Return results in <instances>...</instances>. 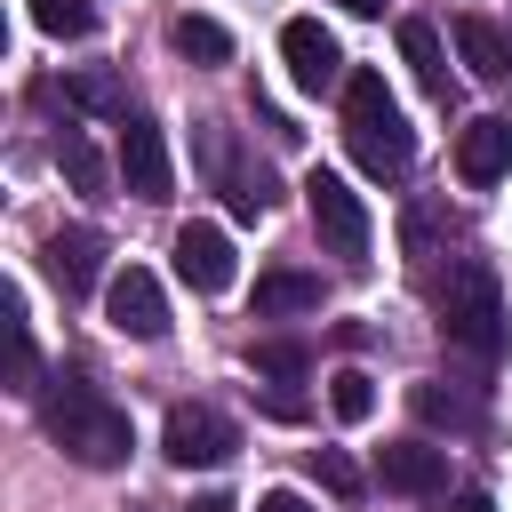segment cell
<instances>
[{
	"label": "cell",
	"instance_id": "8fae6325",
	"mask_svg": "<svg viewBox=\"0 0 512 512\" xmlns=\"http://www.w3.org/2000/svg\"><path fill=\"white\" fill-rule=\"evenodd\" d=\"M48 280L64 288V296H88L96 280H104V240L88 232V224H64V232H48Z\"/></svg>",
	"mask_w": 512,
	"mask_h": 512
},
{
	"label": "cell",
	"instance_id": "4fadbf2b",
	"mask_svg": "<svg viewBox=\"0 0 512 512\" xmlns=\"http://www.w3.org/2000/svg\"><path fill=\"white\" fill-rule=\"evenodd\" d=\"M512 168V120H472L456 136V176L464 184H496Z\"/></svg>",
	"mask_w": 512,
	"mask_h": 512
},
{
	"label": "cell",
	"instance_id": "277c9868",
	"mask_svg": "<svg viewBox=\"0 0 512 512\" xmlns=\"http://www.w3.org/2000/svg\"><path fill=\"white\" fill-rule=\"evenodd\" d=\"M304 208H312V232L328 240V256L368 264V208H360V192H352L344 176L312 168V176H304Z\"/></svg>",
	"mask_w": 512,
	"mask_h": 512
},
{
	"label": "cell",
	"instance_id": "f546056e",
	"mask_svg": "<svg viewBox=\"0 0 512 512\" xmlns=\"http://www.w3.org/2000/svg\"><path fill=\"white\" fill-rule=\"evenodd\" d=\"M448 512H496V504H488V496H456Z\"/></svg>",
	"mask_w": 512,
	"mask_h": 512
},
{
	"label": "cell",
	"instance_id": "603a6c76",
	"mask_svg": "<svg viewBox=\"0 0 512 512\" xmlns=\"http://www.w3.org/2000/svg\"><path fill=\"white\" fill-rule=\"evenodd\" d=\"M328 408H336L344 424H368V416H376V384H368V368H336V376H328Z\"/></svg>",
	"mask_w": 512,
	"mask_h": 512
},
{
	"label": "cell",
	"instance_id": "d6986e66",
	"mask_svg": "<svg viewBox=\"0 0 512 512\" xmlns=\"http://www.w3.org/2000/svg\"><path fill=\"white\" fill-rule=\"evenodd\" d=\"M56 168L72 176V192H104V184H112V168H104V152H96V144H88L80 128H64V136H56Z\"/></svg>",
	"mask_w": 512,
	"mask_h": 512
},
{
	"label": "cell",
	"instance_id": "ffe728a7",
	"mask_svg": "<svg viewBox=\"0 0 512 512\" xmlns=\"http://www.w3.org/2000/svg\"><path fill=\"white\" fill-rule=\"evenodd\" d=\"M320 304V272H264L256 280V312H312Z\"/></svg>",
	"mask_w": 512,
	"mask_h": 512
},
{
	"label": "cell",
	"instance_id": "7402d4cb",
	"mask_svg": "<svg viewBox=\"0 0 512 512\" xmlns=\"http://www.w3.org/2000/svg\"><path fill=\"white\" fill-rule=\"evenodd\" d=\"M176 48H184L192 64H224V56H232V32H224L216 16H176Z\"/></svg>",
	"mask_w": 512,
	"mask_h": 512
},
{
	"label": "cell",
	"instance_id": "9c48e42d",
	"mask_svg": "<svg viewBox=\"0 0 512 512\" xmlns=\"http://www.w3.org/2000/svg\"><path fill=\"white\" fill-rule=\"evenodd\" d=\"M376 480L392 496H448V448H432V440H384L376 448Z\"/></svg>",
	"mask_w": 512,
	"mask_h": 512
},
{
	"label": "cell",
	"instance_id": "cb8c5ba5",
	"mask_svg": "<svg viewBox=\"0 0 512 512\" xmlns=\"http://www.w3.org/2000/svg\"><path fill=\"white\" fill-rule=\"evenodd\" d=\"M24 8H32V24H40V32H56V40H80V32L96 24V8H88V0H24Z\"/></svg>",
	"mask_w": 512,
	"mask_h": 512
},
{
	"label": "cell",
	"instance_id": "ba28073f",
	"mask_svg": "<svg viewBox=\"0 0 512 512\" xmlns=\"http://www.w3.org/2000/svg\"><path fill=\"white\" fill-rule=\"evenodd\" d=\"M120 184L136 192V200H168L176 192V168H168V136L152 128V120H120Z\"/></svg>",
	"mask_w": 512,
	"mask_h": 512
},
{
	"label": "cell",
	"instance_id": "3957f363",
	"mask_svg": "<svg viewBox=\"0 0 512 512\" xmlns=\"http://www.w3.org/2000/svg\"><path fill=\"white\" fill-rule=\"evenodd\" d=\"M344 144H352V160H360L368 176H408L416 136H408V120H400L384 72H344Z\"/></svg>",
	"mask_w": 512,
	"mask_h": 512
},
{
	"label": "cell",
	"instance_id": "30bf717a",
	"mask_svg": "<svg viewBox=\"0 0 512 512\" xmlns=\"http://www.w3.org/2000/svg\"><path fill=\"white\" fill-rule=\"evenodd\" d=\"M200 160H208V176L224 184V208H232V216H248V224H256V216L272 208V176H264V168H240L224 128H200Z\"/></svg>",
	"mask_w": 512,
	"mask_h": 512
},
{
	"label": "cell",
	"instance_id": "83f0119b",
	"mask_svg": "<svg viewBox=\"0 0 512 512\" xmlns=\"http://www.w3.org/2000/svg\"><path fill=\"white\" fill-rule=\"evenodd\" d=\"M184 512H232V496H192Z\"/></svg>",
	"mask_w": 512,
	"mask_h": 512
},
{
	"label": "cell",
	"instance_id": "9a60e30c",
	"mask_svg": "<svg viewBox=\"0 0 512 512\" xmlns=\"http://www.w3.org/2000/svg\"><path fill=\"white\" fill-rule=\"evenodd\" d=\"M456 56L472 64V80H512V32L488 16H456Z\"/></svg>",
	"mask_w": 512,
	"mask_h": 512
},
{
	"label": "cell",
	"instance_id": "5bb4252c",
	"mask_svg": "<svg viewBox=\"0 0 512 512\" xmlns=\"http://www.w3.org/2000/svg\"><path fill=\"white\" fill-rule=\"evenodd\" d=\"M408 408H416L424 424H440V432H480V424H488L480 392H464V384H448V376H424V384L408 392Z\"/></svg>",
	"mask_w": 512,
	"mask_h": 512
},
{
	"label": "cell",
	"instance_id": "f1b7e54d",
	"mask_svg": "<svg viewBox=\"0 0 512 512\" xmlns=\"http://www.w3.org/2000/svg\"><path fill=\"white\" fill-rule=\"evenodd\" d=\"M336 8H352V16H384V0H336Z\"/></svg>",
	"mask_w": 512,
	"mask_h": 512
},
{
	"label": "cell",
	"instance_id": "d4e9b609",
	"mask_svg": "<svg viewBox=\"0 0 512 512\" xmlns=\"http://www.w3.org/2000/svg\"><path fill=\"white\" fill-rule=\"evenodd\" d=\"M64 96H72L80 112H120V104H128L112 72H72V80H64Z\"/></svg>",
	"mask_w": 512,
	"mask_h": 512
},
{
	"label": "cell",
	"instance_id": "ac0fdd59",
	"mask_svg": "<svg viewBox=\"0 0 512 512\" xmlns=\"http://www.w3.org/2000/svg\"><path fill=\"white\" fill-rule=\"evenodd\" d=\"M248 368H256V376H272V384H280V392H272V408H280V416H296V392H288V384H304V376H312V352H304V344H256V352H248Z\"/></svg>",
	"mask_w": 512,
	"mask_h": 512
},
{
	"label": "cell",
	"instance_id": "6da1fadb",
	"mask_svg": "<svg viewBox=\"0 0 512 512\" xmlns=\"http://www.w3.org/2000/svg\"><path fill=\"white\" fill-rule=\"evenodd\" d=\"M48 440H56L72 464H88V472L128 464V448H136L128 408H112V400H104L96 384H80V376H56V392H48Z\"/></svg>",
	"mask_w": 512,
	"mask_h": 512
},
{
	"label": "cell",
	"instance_id": "44dd1931",
	"mask_svg": "<svg viewBox=\"0 0 512 512\" xmlns=\"http://www.w3.org/2000/svg\"><path fill=\"white\" fill-rule=\"evenodd\" d=\"M40 384V352H32V320H24V304L8 296V392H32Z\"/></svg>",
	"mask_w": 512,
	"mask_h": 512
},
{
	"label": "cell",
	"instance_id": "4316f807",
	"mask_svg": "<svg viewBox=\"0 0 512 512\" xmlns=\"http://www.w3.org/2000/svg\"><path fill=\"white\" fill-rule=\"evenodd\" d=\"M256 512H312V504H304L296 488H264V496H256Z\"/></svg>",
	"mask_w": 512,
	"mask_h": 512
},
{
	"label": "cell",
	"instance_id": "52a82bcc",
	"mask_svg": "<svg viewBox=\"0 0 512 512\" xmlns=\"http://www.w3.org/2000/svg\"><path fill=\"white\" fill-rule=\"evenodd\" d=\"M280 56H288V80H296V88H312V96L344 80V48H336V32H328L320 16L280 24Z\"/></svg>",
	"mask_w": 512,
	"mask_h": 512
},
{
	"label": "cell",
	"instance_id": "484cf974",
	"mask_svg": "<svg viewBox=\"0 0 512 512\" xmlns=\"http://www.w3.org/2000/svg\"><path fill=\"white\" fill-rule=\"evenodd\" d=\"M312 472H320L328 496H360V464H352L344 448H312Z\"/></svg>",
	"mask_w": 512,
	"mask_h": 512
},
{
	"label": "cell",
	"instance_id": "5b68a950",
	"mask_svg": "<svg viewBox=\"0 0 512 512\" xmlns=\"http://www.w3.org/2000/svg\"><path fill=\"white\" fill-rule=\"evenodd\" d=\"M160 448H168V464H224L232 448H240V432H232V416L224 408H208V400H176L168 408V432H160Z\"/></svg>",
	"mask_w": 512,
	"mask_h": 512
},
{
	"label": "cell",
	"instance_id": "7c38bea8",
	"mask_svg": "<svg viewBox=\"0 0 512 512\" xmlns=\"http://www.w3.org/2000/svg\"><path fill=\"white\" fill-rule=\"evenodd\" d=\"M176 272L200 288V296H224L232 288V240L216 224H184L176 232Z\"/></svg>",
	"mask_w": 512,
	"mask_h": 512
},
{
	"label": "cell",
	"instance_id": "8992f818",
	"mask_svg": "<svg viewBox=\"0 0 512 512\" xmlns=\"http://www.w3.org/2000/svg\"><path fill=\"white\" fill-rule=\"evenodd\" d=\"M104 312H112V328L136 336V344H160V336H168V296H160V280H152L144 264H128V272L104 280Z\"/></svg>",
	"mask_w": 512,
	"mask_h": 512
},
{
	"label": "cell",
	"instance_id": "2e32d148",
	"mask_svg": "<svg viewBox=\"0 0 512 512\" xmlns=\"http://www.w3.org/2000/svg\"><path fill=\"white\" fill-rule=\"evenodd\" d=\"M400 56L416 64L424 96H440V104H448V48H440V24H432V16H400Z\"/></svg>",
	"mask_w": 512,
	"mask_h": 512
},
{
	"label": "cell",
	"instance_id": "e0dca14e",
	"mask_svg": "<svg viewBox=\"0 0 512 512\" xmlns=\"http://www.w3.org/2000/svg\"><path fill=\"white\" fill-rule=\"evenodd\" d=\"M448 240H456V216L432 208V200H408V216H400V248H408L416 264H432V256H448Z\"/></svg>",
	"mask_w": 512,
	"mask_h": 512
},
{
	"label": "cell",
	"instance_id": "7a4b0ae2",
	"mask_svg": "<svg viewBox=\"0 0 512 512\" xmlns=\"http://www.w3.org/2000/svg\"><path fill=\"white\" fill-rule=\"evenodd\" d=\"M440 336L472 360H504L512 352V312H504V288L480 256H456L448 264V288H440Z\"/></svg>",
	"mask_w": 512,
	"mask_h": 512
}]
</instances>
